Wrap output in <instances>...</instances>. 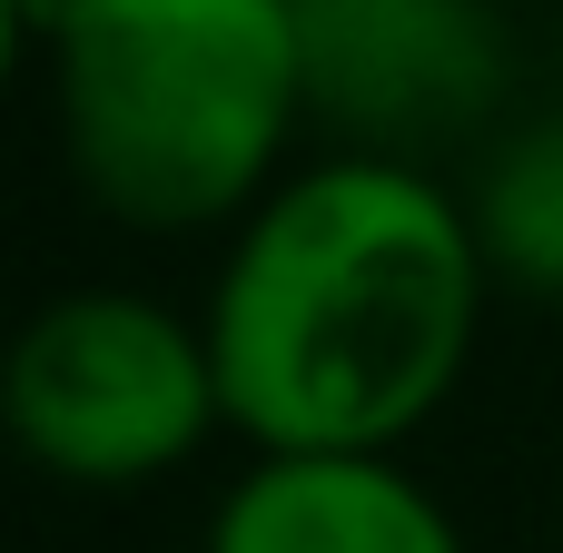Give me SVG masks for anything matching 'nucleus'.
I'll use <instances>...</instances> for the list:
<instances>
[{
    "label": "nucleus",
    "instance_id": "obj_1",
    "mask_svg": "<svg viewBox=\"0 0 563 553\" xmlns=\"http://www.w3.org/2000/svg\"><path fill=\"white\" fill-rule=\"evenodd\" d=\"M495 257L435 158H297L218 247L208 346L238 445L406 455L475 376Z\"/></svg>",
    "mask_w": 563,
    "mask_h": 553
},
{
    "label": "nucleus",
    "instance_id": "obj_2",
    "mask_svg": "<svg viewBox=\"0 0 563 553\" xmlns=\"http://www.w3.org/2000/svg\"><path fill=\"white\" fill-rule=\"evenodd\" d=\"M30 69L69 188L139 237H228L317 129L297 0H69Z\"/></svg>",
    "mask_w": 563,
    "mask_h": 553
},
{
    "label": "nucleus",
    "instance_id": "obj_3",
    "mask_svg": "<svg viewBox=\"0 0 563 553\" xmlns=\"http://www.w3.org/2000/svg\"><path fill=\"white\" fill-rule=\"evenodd\" d=\"M10 445L69 495H139L228 435V386L208 317L148 287H59L20 317L0 366Z\"/></svg>",
    "mask_w": 563,
    "mask_h": 553
},
{
    "label": "nucleus",
    "instance_id": "obj_4",
    "mask_svg": "<svg viewBox=\"0 0 563 553\" xmlns=\"http://www.w3.org/2000/svg\"><path fill=\"white\" fill-rule=\"evenodd\" d=\"M307 109L336 148L445 158L495 129L515 89V40L495 0H297Z\"/></svg>",
    "mask_w": 563,
    "mask_h": 553
},
{
    "label": "nucleus",
    "instance_id": "obj_5",
    "mask_svg": "<svg viewBox=\"0 0 563 553\" xmlns=\"http://www.w3.org/2000/svg\"><path fill=\"white\" fill-rule=\"evenodd\" d=\"M198 553H475L455 505L386 445H247Z\"/></svg>",
    "mask_w": 563,
    "mask_h": 553
},
{
    "label": "nucleus",
    "instance_id": "obj_6",
    "mask_svg": "<svg viewBox=\"0 0 563 553\" xmlns=\"http://www.w3.org/2000/svg\"><path fill=\"white\" fill-rule=\"evenodd\" d=\"M465 208H475V237L495 257V287L563 297V109L485 139V158L465 178Z\"/></svg>",
    "mask_w": 563,
    "mask_h": 553
},
{
    "label": "nucleus",
    "instance_id": "obj_7",
    "mask_svg": "<svg viewBox=\"0 0 563 553\" xmlns=\"http://www.w3.org/2000/svg\"><path fill=\"white\" fill-rule=\"evenodd\" d=\"M59 20H69V0H10V49L40 59V49L59 40Z\"/></svg>",
    "mask_w": 563,
    "mask_h": 553
},
{
    "label": "nucleus",
    "instance_id": "obj_8",
    "mask_svg": "<svg viewBox=\"0 0 563 553\" xmlns=\"http://www.w3.org/2000/svg\"><path fill=\"white\" fill-rule=\"evenodd\" d=\"M554 553H563V485H554Z\"/></svg>",
    "mask_w": 563,
    "mask_h": 553
}]
</instances>
